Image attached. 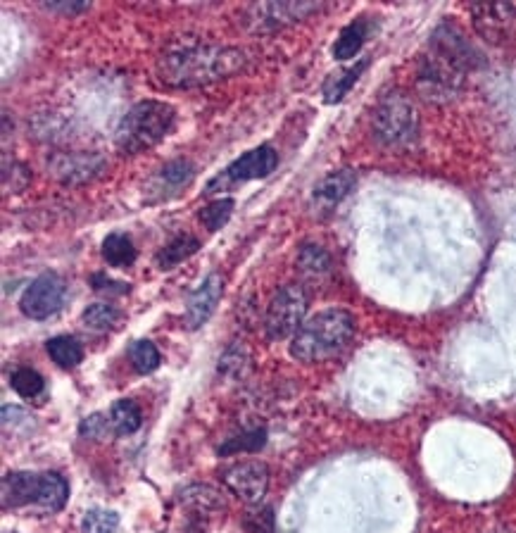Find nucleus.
Listing matches in <instances>:
<instances>
[{
	"label": "nucleus",
	"instance_id": "f257e3e1",
	"mask_svg": "<svg viewBox=\"0 0 516 533\" xmlns=\"http://www.w3.org/2000/svg\"><path fill=\"white\" fill-rule=\"evenodd\" d=\"M245 53L238 48L210 46L200 41H176L157 60V72L165 84L200 86L212 84L243 70Z\"/></svg>",
	"mask_w": 516,
	"mask_h": 533
},
{
	"label": "nucleus",
	"instance_id": "f03ea898",
	"mask_svg": "<svg viewBox=\"0 0 516 533\" xmlns=\"http://www.w3.org/2000/svg\"><path fill=\"white\" fill-rule=\"evenodd\" d=\"M352 336H355V317L341 307H331L300 326L291 341V355L305 365L329 360L348 346Z\"/></svg>",
	"mask_w": 516,
	"mask_h": 533
},
{
	"label": "nucleus",
	"instance_id": "7ed1b4c3",
	"mask_svg": "<svg viewBox=\"0 0 516 533\" xmlns=\"http://www.w3.org/2000/svg\"><path fill=\"white\" fill-rule=\"evenodd\" d=\"M176 112L169 103L143 100L119 119L115 129V146L124 155H138L155 148L174 127Z\"/></svg>",
	"mask_w": 516,
	"mask_h": 533
},
{
	"label": "nucleus",
	"instance_id": "20e7f679",
	"mask_svg": "<svg viewBox=\"0 0 516 533\" xmlns=\"http://www.w3.org/2000/svg\"><path fill=\"white\" fill-rule=\"evenodd\" d=\"M3 510H20V507H39L41 512H60L69 498V486L55 472H10L0 484Z\"/></svg>",
	"mask_w": 516,
	"mask_h": 533
},
{
	"label": "nucleus",
	"instance_id": "39448f33",
	"mask_svg": "<svg viewBox=\"0 0 516 533\" xmlns=\"http://www.w3.org/2000/svg\"><path fill=\"white\" fill-rule=\"evenodd\" d=\"M374 136L390 148H402L417 141L419 115L412 100L402 93H388L374 112Z\"/></svg>",
	"mask_w": 516,
	"mask_h": 533
},
{
	"label": "nucleus",
	"instance_id": "423d86ee",
	"mask_svg": "<svg viewBox=\"0 0 516 533\" xmlns=\"http://www.w3.org/2000/svg\"><path fill=\"white\" fill-rule=\"evenodd\" d=\"M307 312V296L300 286H283L269 300L267 315H264V331L272 341H283V338L295 336L300 326L305 324Z\"/></svg>",
	"mask_w": 516,
	"mask_h": 533
},
{
	"label": "nucleus",
	"instance_id": "0eeeda50",
	"mask_svg": "<svg viewBox=\"0 0 516 533\" xmlns=\"http://www.w3.org/2000/svg\"><path fill=\"white\" fill-rule=\"evenodd\" d=\"M276 165H279L276 150L272 146H257L255 150H250V153H245L238 160L231 162L224 172H219L217 177L205 186V193L224 191V188L245 184V181L253 179H264L274 172Z\"/></svg>",
	"mask_w": 516,
	"mask_h": 533
},
{
	"label": "nucleus",
	"instance_id": "6e6552de",
	"mask_svg": "<svg viewBox=\"0 0 516 533\" xmlns=\"http://www.w3.org/2000/svg\"><path fill=\"white\" fill-rule=\"evenodd\" d=\"M464 70L445 60L443 55L431 53L419 62L417 84L419 91L429 100H450L455 98L464 84Z\"/></svg>",
	"mask_w": 516,
	"mask_h": 533
},
{
	"label": "nucleus",
	"instance_id": "1a4fd4ad",
	"mask_svg": "<svg viewBox=\"0 0 516 533\" xmlns=\"http://www.w3.org/2000/svg\"><path fill=\"white\" fill-rule=\"evenodd\" d=\"M65 291V281H62L58 274H41V277L31 281L27 291L22 293L20 310L29 319H39V322L41 319L53 317L62 307V303H65Z\"/></svg>",
	"mask_w": 516,
	"mask_h": 533
},
{
	"label": "nucleus",
	"instance_id": "9d476101",
	"mask_svg": "<svg viewBox=\"0 0 516 533\" xmlns=\"http://www.w3.org/2000/svg\"><path fill=\"white\" fill-rule=\"evenodd\" d=\"M222 481L236 498H241L250 505H257L267 495L269 467L260 460L234 462L231 467L224 469Z\"/></svg>",
	"mask_w": 516,
	"mask_h": 533
},
{
	"label": "nucleus",
	"instance_id": "9b49d317",
	"mask_svg": "<svg viewBox=\"0 0 516 533\" xmlns=\"http://www.w3.org/2000/svg\"><path fill=\"white\" fill-rule=\"evenodd\" d=\"M471 17H474L476 29L486 36L488 41L502 43L516 31V8L507 3H478L471 5Z\"/></svg>",
	"mask_w": 516,
	"mask_h": 533
},
{
	"label": "nucleus",
	"instance_id": "f8f14e48",
	"mask_svg": "<svg viewBox=\"0 0 516 533\" xmlns=\"http://www.w3.org/2000/svg\"><path fill=\"white\" fill-rule=\"evenodd\" d=\"M105 169V160L96 153H55L50 158V172L62 184L77 186L98 177Z\"/></svg>",
	"mask_w": 516,
	"mask_h": 533
},
{
	"label": "nucleus",
	"instance_id": "ddd939ff",
	"mask_svg": "<svg viewBox=\"0 0 516 533\" xmlns=\"http://www.w3.org/2000/svg\"><path fill=\"white\" fill-rule=\"evenodd\" d=\"M431 50L443 55L445 60H450L452 65H457L459 70L464 72L481 62V55L476 53V48L471 46L455 27H450V24H443V27L436 29V34H433L431 39Z\"/></svg>",
	"mask_w": 516,
	"mask_h": 533
},
{
	"label": "nucleus",
	"instance_id": "4468645a",
	"mask_svg": "<svg viewBox=\"0 0 516 533\" xmlns=\"http://www.w3.org/2000/svg\"><path fill=\"white\" fill-rule=\"evenodd\" d=\"M222 293H224V279L219 277V274H210V277L198 286V291L188 298L186 315H184V322L188 329L191 331L200 329V326L212 317V312H215Z\"/></svg>",
	"mask_w": 516,
	"mask_h": 533
},
{
	"label": "nucleus",
	"instance_id": "2eb2a0df",
	"mask_svg": "<svg viewBox=\"0 0 516 533\" xmlns=\"http://www.w3.org/2000/svg\"><path fill=\"white\" fill-rule=\"evenodd\" d=\"M195 177V167L188 160H172L165 167L157 169L148 184V193L153 200H167L186 188Z\"/></svg>",
	"mask_w": 516,
	"mask_h": 533
},
{
	"label": "nucleus",
	"instance_id": "dca6fc26",
	"mask_svg": "<svg viewBox=\"0 0 516 533\" xmlns=\"http://www.w3.org/2000/svg\"><path fill=\"white\" fill-rule=\"evenodd\" d=\"M355 184H357V177H355V172H350V169L331 172L329 177H324L317 186H314V191H312L314 208L324 210V212L333 210L338 203H341V200L350 196V191L355 188Z\"/></svg>",
	"mask_w": 516,
	"mask_h": 533
},
{
	"label": "nucleus",
	"instance_id": "f3484780",
	"mask_svg": "<svg viewBox=\"0 0 516 533\" xmlns=\"http://www.w3.org/2000/svg\"><path fill=\"white\" fill-rule=\"evenodd\" d=\"M369 36V22L367 20H355L338 34L336 43H333V58L336 60H352L360 53L364 41Z\"/></svg>",
	"mask_w": 516,
	"mask_h": 533
},
{
	"label": "nucleus",
	"instance_id": "a211bd4d",
	"mask_svg": "<svg viewBox=\"0 0 516 533\" xmlns=\"http://www.w3.org/2000/svg\"><path fill=\"white\" fill-rule=\"evenodd\" d=\"M367 65H369V58H364L357 62L355 67H348V70H343V72H336V74H331L329 79H326V84H324V100L326 103H341V100L348 96L352 86L357 84V79L362 77V72L367 70Z\"/></svg>",
	"mask_w": 516,
	"mask_h": 533
},
{
	"label": "nucleus",
	"instance_id": "6ab92c4d",
	"mask_svg": "<svg viewBox=\"0 0 516 533\" xmlns=\"http://www.w3.org/2000/svg\"><path fill=\"white\" fill-rule=\"evenodd\" d=\"M100 253H103V260L112 267H129L136 262V248L131 243V238L127 234H115L105 236L103 246H100Z\"/></svg>",
	"mask_w": 516,
	"mask_h": 533
},
{
	"label": "nucleus",
	"instance_id": "aec40b11",
	"mask_svg": "<svg viewBox=\"0 0 516 533\" xmlns=\"http://www.w3.org/2000/svg\"><path fill=\"white\" fill-rule=\"evenodd\" d=\"M198 248H200V241L195 236L191 234L176 236L160 250V253H157V267L172 269L176 265H181V262L188 260V257H191Z\"/></svg>",
	"mask_w": 516,
	"mask_h": 533
},
{
	"label": "nucleus",
	"instance_id": "412c9836",
	"mask_svg": "<svg viewBox=\"0 0 516 533\" xmlns=\"http://www.w3.org/2000/svg\"><path fill=\"white\" fill-rule=\"evenodd\" d=\"M110 424L117 436H129L141 429L143 415L134 400H117V403L110 407Z\"/></svg>",
	"mask_w": 516,
	"mask_h": 533
},
{
	"label": "nucleus",
	"instance_id": "4be33fe9",
	"mask_svg": "<svg viewBox=\"0 0 516 533\" xmlns=\"http://www.w3.org/2000/svg\"><path fill=\"white\" fill-rule=\"evenodd\" d=\"M46 350L50 355V360L62 369H72L77 367L81 360H84V350H81L79 341L72 336H55L46 343Z\"/></svg>",
	"mask_w": 516,
	"mask_h": 533
},
{
	"label": "nucleus",
	"instance_id": "5701e85b",
	"mask_svg": "<svg viewBox=\"0 0 516 533\" xmlns=\"http://www.w3.org/2000/svg\"><path fill=\"white\" fill-rule=\"evenodd\" d=\"M264 443H267V429H253L245 431L241 436L229 438L224 445H219L217 453L219 455H236V453H255V450H262Z\"/></svg>",
	"mask_w": 516,
	"mask_h": 533
},
{
	"label": "nucleus",
	"instance_id": "b1692460",
	"mask_svg": "<svg viewBox=\"0 0 516 533\" xmlns=\"http://www.w3.org/2000/svg\"><path fill=\"white\" fill-rule=\"evenodd\" d=\"M129 360L138 374H153L160 367V350L153 341H136L129 348Z\"/></svg>",
	"mask_w": 516,
	"mask_h": 533
},
{
	"label": "nucleus",
	"instance_id": "393cba45",
	"mask_svg": "<svg viewBox=\"0 0 516 533\" xmlns=\"http://www.w3.org/2000/svg\"><path fill=\"white\" fill-rule=\"evenodd\" d=\"M298 265L307 274H329L331 272V255L322 246L305 243L298 253Z\"/></svg>",
	"mask_w": 516,
	"mask_h": 533
},
{
	"label": "nucleus",
	"instance_id": "a878e982",
	"mask_svg": "<svg viewBox=\"0 0 516 533\" xmlns=\"http://www.w3.org/2000/svg\"><path fill=\"white\" fill-rule=\"evenodd\" d=\"M117 319H119L117 307H112L108 303L88 305L84 310V315H81V322H84L88 329H93V331H108V329H112V326H115Z\"/></svg>",
	"mask_w": 516,
	"mask_h": 533
},
{
	"label": "nucleus",
	"instance_id": "bb28decb",
	"mask_svg": "<svg viewBox=\"0 0 516 533\" xmlns=\"http://www.w3.org/2000/svg\"><path fill=\"white\" fill-rule=\"evenodd\" d=\"M231 212H234V200L219 198L200 210V222L205 224L207 231H219L231 219Z\"/></svg>",
	"mask_w": 516,
	"mask_h": 533
},
{
	"label": "nucleus",
	"instance_id": "cd10ccee",
	"mask_svg": "<svg viewBox=\"0 0 516 533\" xmlns=\"http://www.w3.org/2000/svg\"><path fill=\"white\" fill-rule=\"evenodd\" d=\"M119 526L117 512L112 510H88L81 519V533H115Z\"/></svg>",
	"mask_w": 516,
	"mask_h": 533
},
{
	"label": "nucleus",
	"instance_id": "c85d7f7f",
	"mask_svg": "<svg viewBox=\"0 0 516 533\" xmlns=\"http://www.w3.org/2000/svg\"><path fill=\"white\" fill-rule=\"evenodd\" d=\"M10 384L15 388L17 393L22 395V398H36L43 391V376L36 372V369H29V367H20L15 369L10 376Z\"/></svg>",
	"mask_w": 516,
	"mask_h": 533
},
{
	"label": "nucleus",
	"instance_id": "c756f323",
	"mask_svg": "<svg viewBox=\"0 0 516 533\" xmlns=\"http://www.w3.org/2000/svg\"><path fill=\"white\" fill-rule=\"evenodd\" d=\"M181 503L195 505L198 510H219L222 507V495L207 486H191L181 495Z\"/></svg>",
	"mask_w": 516,
	"mask_h": 533
},
{
	"label": "nucleus",
	"instance_id": "7c9ffc66",
	"mask_svg": "<svg viewBox=\"0 0 516 533\" xmlns=\"http://www.w3.org/2000/svg\"><path fill=\"white\" fill-rule=\"evenodd\" d=\"M110 429H112L110 417L105 415H91L79 424V434L88 438V441H100V438L110 434Z\"/></svg>",
	"mask_w": 516,
	"mask_h": 533
},
{
	"label": "nucleus",
	"instance_id": "2f4dec72",
	"mask_svg": "<svg viewBox=\"0 0 516 533\" xmlns=\"http://www.w3.org/2000/svg\"><path fill=\"white\" fill-rule=\"evenodd\" d=\"M245 529L250 533H274V510L262 507V510L250 512L245 519Z\"/></svg>",
	"mask_w": 516,
	"mask_h": 533
},
{
	"label": "nucleus",
	"instance_id": "473e14b6",
	"mask_svg": "<svg viewBox=\"0 0 516 533\" xmlns=\"http://www.w3.org/2000/svg\"><path fill=\"white\" fill-rule=\"evenodd\" d=\"M91 286L93 291L98 293H129V284H124V281H115L112 277H108V274H93L91 277Z\"/></svg>",
	"mask_w": 516,
	"mask_h": 533
},
{
	"label": "nucleus",
	"instance_id": "72a5a7b5",
	"mask_svg": "<svg viewBox=\"0 0 516 533\" xmlns=\"http://www.w3.org/2000/svg\"><path fill=\"white\" fill-rule=\"evenodd\" d=\"M46 8L60 10V12H65V15H77V12L88 8V3H84V0H74V3H67V0H55V3H46Z\"/></svg>",
	"mask_w": 516,
	"mask_h": 533
}]
</instances>
